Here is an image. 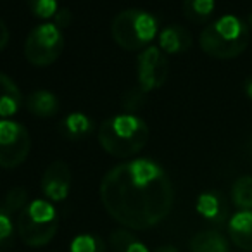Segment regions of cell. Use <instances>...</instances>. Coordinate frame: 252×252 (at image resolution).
<instances>
[{"label":"cell","instance_id":"6da1fadb","mask_svg":"<svg viewBox=\"0 0 252 252\" xmlns=\"http://www.w3.org/2000/svg\"><path fill=\"white\" fill-rule=\"evenodd\" d=\"M107 214L128 230H149L169 216L175 189L166 169L152 159H131L111 168L100 182Z\"/></svg>","mask_w":252,"mask_h":252},{"label":"cell","instance_id":"7a4b0ae2","mask_svg":"<svg viewBox=\"0 0 252 252\" xmlns=\"http://www.w3.org/2000/svg\"><path fill=\"white\" fill-rule=\"evenodd\" d=\"M97 138L100 147L109 156L128 159L145 149L151 138V128L140 116L123 112L100 123Z\"/></svg>","mask_w":252,"mask_h":252},{"label":"cell","instance_id":"3957f363","mask_svg":"<svg viewBox=\"0 0 252 252\" xmlns=\"http://www.w3.org/2000/svg\"><path fill=\"white\" fill-rule=\"evenodd\" d=\"M251 42L249 25L235 14H224L207 23L200 32V49L214 59H235Z\"/></svg>","mask_w":252,"mask_h":252},{"label":"cell","instance_id":"277c9868","mask_svg":"<svg viewBox=\"0 0 252 252\" xmlns=\"http://www.w3.org/2000/svg\"><path fill=\"white\" fill-rule=\"evenodd\" d=\"M159 35V19L145 9H125L111 23V36L118 47L138 52L151 47Z\"/></svg>","mask_w":252,"mask_h":252},{"label":"cell","instance_id":"5b68a950","mask_svg":"<svg viewBox=\"0 0 252 252\" xmlns=\"http://www.w3.org/2000/svg\"><path fill=\"white\" fill-rule=\"evenodd\" d=\"M18 235L28 247H43L50 244L59 230V216L50 200H30L16 220Z\"/></svg>","mask_w":252,"mask_h":252},{"label":"cell","instance_id":"8992f818","mask_svg":"<svg viewBox=\"0 0 252 252\" xmlns=\"http://www.w3.org/2000/svg\"><path fill=\"white\" fill-rule=\"evenodd\" d=\"M64 45L63 30L54 23H42L26 36L25 59L35 67H47L59 59Z\"/></svg>","mask_w":252,"mask_h":252},{"label":"cell","instance_id":"52a82bcc","mask_svg":"<svg viewBox=\"0 0 252 252\" xmlns=\"http://www.w3.org/2000/svg\"><path fill=\"white\" fill-rule=\"evenodd\" d=\"M32 151L30 131L18 121L0 119V168H19Z\"/></svg>","mask_w":252,"mask_h":252},{"label":"cell","instance_id":"ba28073f","mask_svg":"<svg viewBox=\"0 0 252 252\" xmlns=\"http://www.w3.org/2000/svg\"><path fill=\"white\" fill-rule=\"evenodd\" d=\"M169 61L158 45L144 49L137 57V87L145 94L158 90L168 81Z\"/></svg>","mask_w":252,"mask_h":252},{"label":"cell","instance_id":"9c48e42d","mask_svg":"<svg viewBox=\"0 0 252 252\" xmlns=\"http://www.w3.org/2000/svg\"><path fill=\"white\" fill-rule=\"evenodd\" d=\"M40 189L50 202H63L71 192V169L64 161H54L47 166L40 180Z\"/></svg>","mask_w":252,"mask_h":252},{"label":"cell","instance_id":"30bf717a","mask_svg":"<svg viewBox=\"0 0 252 252\" xmlns=\"http://www.w3.org/2000/svg\"><path fill=\"white\" fill-rule=\"evenodd\" d=\"M195 211L202 220L214 226L228 223L230 220V206H228L226 197L218 190H206L197 197Z\"/></svg>","mask_w":252,"mask_h":252},{"label":"cell","instance_id":"8fae6325","mask_svg":"<svg viewBox=\"0 0 252 252\" xmlns=\"http://www.w3.org/2000/svg\"><path fill=\"white\" fill-rule=\"evenodd\" d=\"M193 38L192 33L180 25H168L159 30L158 35V47L166 56H180L192 49Z\"/></svg>","mask_w":252,"mask_h":252},{"label":"cell","instance_id":"7c38bea8","mask_svg":"<svg viewBox=\"0 0 252 252\" xmlns=\"http://www.w3.org/2000/svg\"><path fill=\"white\" fill-rule=\"evenodd\" d=\"M228 237L238 249L252 252V209L238 211L226 223Z\"/></svg>","mask_w":252,"mask_h":252},{"label":"cell","instance_id":"4fadbf2b","mask_svg":"<svg viewBox=\"0 0 252 252\" xmlns=\"http://www.w3.org/2000/svg\"><path fill=\"white\" fill-rule=\"evenodd\" d=\"M59 131L64 138L71 142H81L92 137L95 131V121L88 114L80 111L69 112L66 118L61 121Z\"/></svg>","mask_w":252,"mask_h":252},{"label":"cell","instance_id":"5bb4252c","mask_svg":"<svg viewBox=\"0 0 252 252\" xmlns=\"http://www.w3.org/2000/svg\"><path fill=\"white\" fill-rule=\"evenodd\" d=\"M25 105L21 88L5 73H0V118L9 119Z\"/></svg>","mask_w":252,"mask_h":252},{"label":"cell","instance_id":"9a60e30c","mask_svg":"<svg viewBox=\"0 0 252 252\" xmlns=\"http://www.w3.org/2000/svg\"><path fill=\"white\" fill-rule=\"evenodd\" d=\"M25 105L30 114H33L35 118H43V119L56 116L61 109V102L57 98V95L50 90H43V88L33 90L25 98Z\"/></svg>","mask_w":252,"mask_h":252},{"label":"cell","instance_id":"2e32d148","mask_svg":"<svg viewBox=\"0 0 252 252\" xmlns=\"http://www.w3.org/2000/svg\"><path fill=\"white\" fill-rule=\"evenodd\" d=\"M190 252H230V242L218 230H202L190 240Z\"/></svg>","mask_w":252,"mask_h":252},{"label":"cell","instance_id":"e0dca14e","mask_svg":"<svg viewBox=\"0 0 252 252\" xmlns=\"http://www.w3.org/2000/svg\"><path fill=\"white\" fill-rule=\"evenodd\" d=\"M182 11L190 23L202 25L213 18L216 11V0H183Z\"/></svg>","mask_w":252,"mask_h":252},{"label":"cell","instance_id":"ac0fdd59","mask_svg":"<svg viewBox=\"0 0 252 252\" xmlns=\"http://www.w3.org/2000/svg\"><path fill=\"white\" fill-rule=\"evenodd\" d=\"M109 245L112 252H149L147 245L125 228L112 231L109 237Z\"/></svg>","mask_w":252,"mask_h":252},{"label":"cell","instance_id":"d6986e66","mask_svg":"<svg viewBox=\"0 0 252 252\" xmlns=\"http://www.w3.org/2000/svg\"><path fill=\"white\" fill-rule=\"evenodd\" d=\"M231 202L238 211L252 209V175H242L231 185Z\"/></svg>","mask_w":252,"mask_h":252},{"label":"cell","instance_id":"ffe728a7","mask_svg":"<svg viewBox=\"0 0 252 252\" xmlns=\"http://www.w3.org/2000/svg\"><path fill=\"white\" fill-rule=\"evenodd\" d=\"M14 216L9 209H5L0 202V247H12L14 245V237L18 233V228L14 223Z\"/></svg>","mask_w":252,"mask_h":252},{"label":"cell","instance_id":"44dd1931","mask_svg":"<svg viewBox=\"0 0 252 252\" xmlns=\"http://www.w3.org/2000/svg\"><path fill=\"white\" fill-rule=\"evenodd\" d=\"M69 252H105V242L100 235L81 233L71 240Z\"/></svg>","mask_w":252,"mask_h":252},{"label":"cell","instance_id":"7402d4cb","mask_svg":"<svg viewBox=\"0 0 252 252\" xmlns=\"http://www.w3.org/2000/svg\"><path fill=\"white\" fill-rule=\"evenodd\" d=\"M26 7L30 9L35 18L49 21L54 19V16L59 12V0H25Z\"/></svg>","mask_w":252,"mask_h":252},{"label":"cell","instance_id":"603a6c76","mask_svg":"<svg viewBox=\"0 0 252 252\" xmlns=\"http://www.w3.org/2000/svg\"><path fill=\"white\" fill-rule=\"evenodd\" d=\"M28 202H30L28 190H26L25 187H14V189H11L7 193H5L4 200H2V206H4L5 209L11 211L12 214L18 216V214L26 207Z\"/></svg>","mask_w":252,"mask_h":252},{"label":"cell","instance_id":"cb8c5ba5","mask_svg":"<svg viewBox=\"0 0 252 252\" xmlns=\"http://www.w3.org/2000/svg\"><path fill=\"white\" fill-rule=\"evenodd\" d=\"M145 98H147V94H145L144 90H140L138 87H135V88H131V90H128L125 95H123L121 105H123V109H125L126 112L133 114V111H138V109L145 104Z\"/></svg>","mask_w":252,"mask_h":252},{"label":"cell","instance_id":"d4e9b609","mask_svg":"<svg viewBox=\"0 0 252 252\" xmlns=\"http://www.w3.org/2000/svg\"><path fill=\"white\" fill-rule=\"evenodd\" d=\"M54 25H57L61 30L67 28L71 25V12L67 9H59V12L54 16Z\"/></svg>","mask_w":252,"mask_h":252},{"label":"cell","instance_id":"484cf974","mask_svg":"<svg viewBox=\"0 0 252 252\" xmlns=\"http://www.w3.org/2000/svg\"><path fill=\"white\" fill-rule=\"evenodd\" d=\"M9 38H11V32H9L7 25L4 23V19L0 18V52L7 47Z\"/></svg>","mask_w":252,"mask_h":252},{"label":"cell","instance_id":"4316f807","mask_svg":"<svg viewBox=\"0 0 252 252\" xmlns=\"http://www.w3.org/2000/svg\"><path fill=\"white\" fill-rule=\"evenodd\" d=\"M244 90H245V95H247L249 100H252V76H249L247 80H245Z\"/></svg>","mask_w":252,"mask_h":252},{"label":"cell","instance_id":"83f0119b","mask_svg":"<svg viewBox=\"0 0 252 252\" xmlns=\"http://www.w3.org/2000/svg\"><path fill=\"white\" fill-rule=\"evenodd\" d=\"M154 252H178V251H176L173 245H161V247H158Z\"/></svg>","mask_w":252,"mask_h":252},{"label":"cell","instance_id":"f1b7e54d","mask_svg":"<svg viewBox=\"0 0 252 252\" xmlns=\"http://www.w3.org/2000/svg\"><path fill=\"white\" fill-rule=\"evenodd\" d=\"M247 149H249V154L252 156V135H251V138H249V142H247Z\"/></svg>","mask_w":252,"mask_h":252},{"label":"cell","instance_id":"f546056e","mask_svg":"<svg viewBox=\"0 0 252 252\" xmlns=\"http://www.w3.org/2000/svg\"><path fill=\"white\" fill-rule=\"evenodd\" d=\"M247 25H249V28L252 30V12H251V16H249V23H247Z\"/></svg>","mask_w":252,"mask_h":252}]
</instances>
